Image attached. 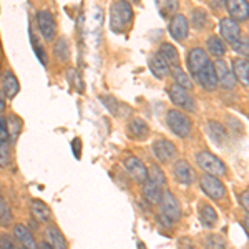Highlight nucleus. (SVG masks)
<instances>
[{
	"mask_svg": "<svg viewBox=\"0 0 249 249\" xmlns=\"http://www.w3.org/2000/svg\"><path fill=\"white\" fill-rule=\"evenodd\" d=\"M133 9L126 0H116L110 12V27L115 34H122L133 23Z\"/></svg>",
	"mask_w": 249,
	"mask_h": 249,
	"instance_id": "1",
	"label": "nucleus"
},
{
	"mask_svg": "<svg viewBox=\"0 0 249 249\" xmlns=\"http://www.w3.org/2000/svg\"><path fill=\"white\" fill-rule=\"evenodd\" d=\"M160 208H161V219L166 224L178 223V221L181 219V204H179L178 198H176L173 193L163 191Z\"/></svg>",
	"mask_w": 249,
	"mask_h": 249,
	"instance_id": "2",
	"label": "nucleus"
},
{
	"mask_svg": "<svg viewBox=\"0 0 249 249\" xmlns=\"http://www.w3.org/2000/svg\"><path fill=\"white\" fill-rule=\"evenodd\" d=\"M166 124L173 133H175L176 136H179V138H186V136L191 133V126H193L190 116H186L178 110L168 111L166 113Z\"/></svg>",
	"mask_w": 249,
	"mask_h": 249,
	"instance_id": "3",
	"label": "nucleus"
},
{
	"mask_svg": "<svg viewBox=\"0 0 249 249\" xmlns=\"http://www.w3.org/2000/svg\"><path fill=\"white\" fill-rule=\"evenodd\" d=\"M196 163L199 164L203 171H206L211 176H224L226 175V164H224L216 155L210 151H199L196 155Z\"/></svg>",
	"mask_w": 249,
	"mask_h": 249,
	"instance_id": "4",
	"label": "nucleus"
},
{
	"mask_svg": "<svg viewBox=\"0 0 249 249\" xmlns=\"http://www.w3.org/2000/svg\"><path fill=\"white\" fill-rule=\"evenodd\" d=\"M37 27L40 30V35L47 40V42H53V38L57 37V22L50 10H38L37 15Z\"/></svg>",
	"mask_w": 249,
	"mask_h": 249,
	"instance_id": "5",
	"label": "nucleus"
},
{
	"mask_svg": "<svg viewBox=\"0 0 249 249\" xmlns=\"http://www.w3.org/2000/svg\"><path fill=\"white\" fill-rule=\"evenodd\" d=\"M168 93H170V100L175 103L176 107L183 108V110H186V111H191V113H195L196 111L195 98H193V96L190 95V91L184 90L183 87L173 85V87H170Z\"/></svg>",
	"mask_w": 249,
	"mask_h": 249,
	"instance_id": "6",
	"label": "nucleus"
},
{
	"mask_svg": "<svg viewBox=\"0 0 249 249\" xmlns=\"http://www.w3.org/2000/svg\"><path fill=\"white\" fill-rule=\"evenodd\" d=\"M199 186H201L203 193L206 196H210L211 199H223L226 196V188L224 184L219 181L216 176H211V175H204L199 178Z\"/></svg>",
	"mask_w": 249,
	"mask_h": 249,
	"instance_id": "7",
	"label": "nucleus"
},
{
	"mask_svg": "<svg viewBox=\"0 0 249 249\" xmlns=\"http://www.w3.org/2000/svg\"><path fill=\"white\" fill-rule=\"evenodd\" d=\"M151 150H153L155 158L163 164L173 163V160L178 155V150H176L175 144H173L170 140H163V138L156 140L153 143V146H151Z\"/></svg>",
	"mask_w": 249,
	"mask_h": 249,
	"instance_id": "8",
	"label": "nucleus"
},
{
	"mask_svg": "<svg viewBox=\"0 0 249 249\" xmlns=\"http://www.w3.org/2000/svg\"><path fill=\"white\" fill-rule=\"evenodd\" d=\"M123 166L136 183L143 184L148 179V168L144 166V163L140 158H136V156H128L123 161Z\"/></svg>",
	"mask_w": 249,
	"mask_h": 249,
	"instance_id": "9",
	"label": "nucleus"
},
{
	"mask_svg": "<svg viewBox=\"0 0 249 249\" xmlns=\"http://www.w3.org/2000/svg\"><path fill=\"white\" fill-rule=\"evenodd\" d=\"M213 65H214L216 77H218V85H221L223 88H228V90H232V88L236 87V77L230 70L228 63L224 62L223 58H218Z\"/></svg>",
	"mask_w": 249,
	"mask_h": 249,
	"instance_id": "10",
	"label": "nucleus"
},
{
	"mask_svg": "<svg viewBox=\"0 0 249 249\" xmlns=\"http://www.w3.org/2000/svg\"><path fill=\"white\" fill-rule=\"evenodd\" d=\"M195 80L201 85L204 90L208 91H213L218 88V77H216V70H214V65L210 62L203 70H199L198 73L195 75Z\"/></svg>",
	"mask_w": 249,
	"mask_h": 249,
	"instance_id": "11",
	"label": "nucleus"
},
{
	"mask_svg": "<svg viewBox=\"0 0 249 249\" xmlns=\"http://www.w3.org/2000/svg\"><path fill=\"white\" fill-rule=\"evenodd\" d=\"M170 35L178 42H183L184 38L190 35V22L184 15L178 14L175 17H171L170 22Z\"/></svg>",
	"mask_w": 249,
	"mask_h": 249,
	"instance_id": "12",
	"label": "nucleus"
},
{
	"mask_svg": "<svg viewBox=\"0 0 249 249\" xmlns=\"http://www.w3.org/2000/svg\"><path fill=\"white\" fill-rule=\"evenodd\" d=\"M231 18L236 22H246L249 18V2L248 0H224Z\"/></svg>",
	"mask_w": 249,
	"mask_h": 249,
	"instance_id": "13",
	"label": "nucleus"
},
{
	"mask_svg": "<svg viewBox=\"0 0 249 249\" xmlns=\"http://www.w3.org/2000/svg\"><path fill=\"white\" fill-rule=\"evenodd\" d=\"M219 29H221V35H223V38L226 40L228 43H231V45H236V43L241 40V27L236 20L223 18L219 23Z\"/></svg>",
	"mask_w": 249,
	"mask_h": 249,
	"instance_id": "14",
	"label": "nucleus"
},
{
	"mask_svg": "<svg viewBox=\"0 0 249 249\" xmlns=\"http://www.w3.org/2000/svg\"><path fill=\"white\" fill-rule=\"evenodd\" d=\"M208 63H210V57H208L206 50H203V48L196 47L188 53V68H190L193 77H195L199 70H203Z\"/></svg>",
	"mask_w": 249,
	"mask_h": 249,
	"instance_id": "15",
	"label": "nucleus"
},
{
	"mask_svg": "<svg viewBox=\"0 0 249 249\" xmlns=\"http://www.w3.org/2000/svg\"><path fill=\"white\" fill-rule=\"evenodd\" d=\"M173 171H175L176 179H178L181 184H193L196 181V173L186 160H179V161H176Z\"/></svg>",
	"mask_w": 249,
	"mask_h": 249,
	"instance_id": "16",
	"label": "nucleus"
},
{
	"mask_svg": "<svg viewBox=\"0 0 249 249\" xmlns=\"http://www.w3.org/2000/svg\"><path fill=\"white\" fill-rule=\"evenodd\" d=\"M126 131L133 140H144L150 135V126H148V123L144 122L143 118L136 116V118H131L130 122H128Z\"/></svg>",
	"mask_w": 249,
	"mask_h": 249,
	"instance_id": "17",
	"label": "nucleus"
},
{
	"mask_svg": "<svg viewBox=\"0 0 249 249\" xmlns=\"http://www.w3.org/2000/svg\"><path fill=\"white\" fill-rule=\"evenodd\" d=\"M30 211H32V216H34L38 223H50V221L53 219V213L48 208V204L43 203L42 199H32Z\"/></svg>",
	"mask_w": 249,
	"mask_h": 249,
	"instance_id": "18",
	"label": "nucleus"
},
{
	"mask_svg": "<svg viewBox=\"0 0 249 249\" xmlns=\"http://www.w3.org/2000/svg\"><path fill=\"white\" fill-rule=\"evenodd\" d=\"M148 65H150V70L153 71L155 77L160 78V80L166 78L168 75L171 73V67L168 65V62L160 53H156V55H153V57H150V60H148Z\"/></svg>",
	"mask_w": 249,
	"mask_h": 249,
	"instance_id": "19",
	"label": "nucleus"
},
{
	"mask_svg": "<svg viewBox=\"0 0 249 249\" xmlns=\"http://www.w3.org/2000/svg\"><path fill=\"white\" fill-rule=\"evenodd\" d=\"M14 236H15V239H17L23 248H27V249H38L37 243H35L34 234H32L30 230L25 226V224H15V226H14Z\"/></svg>",
	"mask_w": 249,
	"mask_h": 249,
	"instance_id": "20",
	"label": "nucleus"
},
{
	"mask_svg": "<svg viewBox=\"0 0 249 249\" xmlns=\"http://www.w3.org/2000/svg\"><path fill=\"white\" fill-rule=\"evenodd\" d=\"M45 234H47V243L50 244L53 249H68L67 239H65V236H63V232L60 231L58 226H55V224H48Z\"/></svg>",
	"mask_w": 249,
	"mask_h": 249,
	"instance_id": "21",
	"label": "nucleus"
},
{
	"mask_svg": "<svg viewBox=\"0 0 249 249\" xmlns=\"http://www.w3.org/2000/svg\"><path fill=\"white\" fill-rule=\"evenodd\" d=\"M143 195H144V198H146V201H150L151 204H160L161 196H163V186L146 179V181L143 183Z\"/></svg>",
	"mask_w": 249,
	"mask_h": 249,
	"instance_id": "22",
	"label": "nucleus"
},
{
	"mask_svg": "<svg viewBox=\"0 0 249 249\" xmlns=\"http://www.w3.org/2000/svg\"><path fill=\"white\" fill-rule=\"evenodd\" d=\"M2 90L3 93H5L7 98H14L15 95L18 93L20 90V85H18V80L17 77L14 75V71L7 70L5 73H3V78H2Z\"/></svg>",
	"mask_w": 249,
	"mask_h": 249,
	"instance_id": "23",
	"label": "nucleus"
},
{
	"mask_svg": "<svg viewBox=\"0 0 249 249\" xmlns=\"http://www.w3.org/2000/svg\"><path fill=\"white\" fill-rule=\"evenodd\" d=\"M199 221L204 228H213L218 223V213L208 203H199Z\"/></svg>",
	"mask_w": 249,
	"mask_h": 249,
	"instance_id": "24",
	"label": "nucleus"
},
{
	"mask_svg": "<svg viewBox=\"0 0 249 249\" xmlns=\"http://www.w3.org/2000/svg\"><path fill=\"white\" fill-rule=\"evenodd\" d=\"M232 71H234L236 80H239L243 85H249V60L236 58L232 63Z\"/></svg>",
	"mask_w": 249,
	"mask_h": 249,
	"instance_id": "25",
	"label": "nucleus"
},
{
	"mask_svg": "<svg viewBox=\"0 0 249 249\" xmlns=\"http://www.w3.org/2000/svg\"><path fill=\"white\" fill-rule=\"evenodd\" d=\"M5 122H7V131H9V140H10V143L15 144L20 133H22V124L23 123L17 115H9L5 118Z\"/></svg>",
	"mask_w": 249,
	"mask_h": 249,
	"instance_id": "26",
	"label": "nucleus"
},
{
	"mask_svg": "<svg viewBox=\"0 0 249 249\" xmlns=\"http://www.w3.org/2000/svg\"><path fill=\"white\" fill-rule=\"evenodd\" d=\"M158 53L166 60L168 65L170 67H179V55H178V50L171 45V43H163L160 47Z\"/></svg>",
	"mask_w": 249,
	"mask_h": 249,
	"instance_id": "27",
	"label": "nucleus"
},
{
	"mask_svg": "<svg viewBox=\"0 0 249 249\" xmlns=\"http://www.w3.org/2000/svg\"><path fill=\"white\" fill-rule=\"evenodd\" d=\"M178 0H156V7L163 18H171L173 14H176L178 10Z\"/></svg>",
	"mask_w": 249,
	"mask_h": 249,
	"instance_id": "28",
	"label": "nucleus"
},
{
	"mask_svg": "<svg viewBox=\"0 0 249 249\" xmlns=\"http://www.w3.org/2000/svg\"><path fill=\"white\" fill-rule=\"evenodd\" d=\"M53 53H55V57L58 58V62H62V63H67L68 60H70V47H68V40L65 37H60L57 42H55Z\"/></svg>",
	"mask_w": 249,
	"mask_h": 249,
	"instance_id": "29",
	"label": "nucleus"
},
{
	"mask_svg": "<svg viewBox=\"0 0 249 249\" xmlns=\"http://www.w3.org/2000/svg\"><path fill=\"white\" fill-rule=\"evenodd\" d=\"M206 45H208L210 53L216 58H223L224 53H226V45H224L223 40H221L219 37H216V35H213V37L208 38Z\"/></svg>",
	"mask_w": 249,
	"mask_h": 249,
	"instance_id": "30",
	"label": "nucleus"
},
{
	"mask_svg": "<svg viewBox=\"0 0 249 249\" xmlns=\"http://www.w3.org/2000/svg\"><path fill=\"white\" fill-rule=\"evenodd\" d=\"M208 133H210L211 140L216 144H223L224 140H226V130L224 126L218 122H210L208 123Z\"/></svg>",
	"mask_w": 249,
	"mask_h": 249,
	"instance_id": "31",
	"label": "nucleus"
},
{
	"mask_svg": "<svg viewBox=\"0 0 249 249\" xmlns=\"http://www.w3.org/2000/svg\"><path fill=\"white\" fill-rule=\"evenodd\" d=\"M173 75H175V80H176V85L183 87L184 90H193V87H195V83H193V80L190 75L186 73V71H183L179 67H173Z\"/></svg>",
	"mask_w": 249,
	"mask_h": 249,
	"instance_id": "32",
	"label": "nucleus"
},
{
	"mask_svg": "<svg viewBox=\"0 0 249 249\" xmlns=\"http://www.w3.org/2000/svg\"><path fill=\"white\" fill-rule=\"evenodd\" d=\"M30 43H32V48H34V52H35V55H37V58L40 60V63H42L43 67H47L48 65V57H47V52H45V48H43L42 45H40V42H38V38L35 37V34L30 30Z\"/></svg>",
	"mask_w": 249,
	"mask_h": 249,
	"instance_id": "33",
	"label": "nucleus"
},
{
	"mask_svg": "<svg viewBox=\"0 0 249 249\" xmlns=\"http://www.w3.org/2000/svg\"><path fill=\"white\" fill-rule=\"evenodd\" d=\"M204 248L206 249H226V239L223 236L211 232L204 238Z\"/></svg>",
	"mask_w": 249,
	"mask_h": 249,
	"instance_id": "34",
	"label": "nucleus"
},
{
	"mask_svg": "<svg viewBox=\"0 0 249 249\" xmlns=\"http://www.w3.org/2000/svg\"><path fill=\"white\" fill-rule=\"evenodd\" d=\"M191 20H193V25H195V29L203 30V29H206L208 22H210V17H208V14L203 9H195V10H193Z\"/></svg>",
	"mask_w": 249,
	"mask_h": 249,
	"instance_id": "35",
	"label": "nucleus"
},
{
	"mask_svg": "<svg viewBox=\"0 0 249 249\" xmlns=\"http://www.w3.org/2000/svg\"><path fill=\"white\" fill-rule=\"evenodd\" d=\"M10 161H12L10 142L9 140H0V168L9 166Z\"/></svg>",
	"mask_w": 249,
	"mask_h": 249,
	"instance_id": "36",
	"label": "nucleus"
},
{
	"mask_svg": "<svg viewBox=\"0 0 249 249\" xmlns=\"http://www.w3.org/2000/svg\"><path fill=\"white\" fill-rule=\"evenodd\" d=\"M148 179L160 184V186H163V188H164V184H166V178H164L163 170H160V166H156V164L148 168Z\"/></svg>",
	"mask_w": 249,
	"mask_h": 249,
	"instance_id": "37",
	"label": "nucleus"
},
{
	"mask_svg": "<svg viewBox=\"0 0 249 249\" xmlns=\"http://www.w3.org/2000/svg\"><path fill=\"white\" fill-rule=\"evenodd\" d=\"M12 219H14V214H12L9 204L3 201V199H0V226H3V228L10 226Z\"/></svg>",
	"mask_w": 249,
	"mask_h": 249,
	"instance_id": "38",
	"label": "nucleus"
},
{
	"mask_svg": "<svg viewBox=\"0 0 249 249\" xmlns=\"http://www.w3.org/2000/svg\"><path fill=\"white\" fill-rule=\"evenodd\" d=\"M100 100H102V103L105 105V108L113 116L118 113V102H116V98H113L111 95H103V96H100Z\"/></svg>",
	"mask_w": 249,
	"mask_h": 249,
	"instance_id": "39",
	"label": "nucleus"
},
{
	"mask_svg": "<svg viewBox=\"0 0 249 249\" xmlns=\"http://www.w3.org/2000/svg\"><path fill=\"white\" fill-rule=\"evenodd\" d=\"M0 249H18L17 241L14 239V236L7 234V232H2L0 234Z\"/></svg>",
	"mask_w": 249,
	"mask_h": 249,
	"instance_id": "40",
	"label": "nucleus"
},
{
	"mask_svg": "<svg viewBox=\"0 0 249 249\" xmlns=\"http://www.w3.org/2000/svg\"><path fill=\"white\" fill-rule=\"evenodd\" d=\"M236 52H239L241 55H248L249 57V38H241L236 45H232Z\"/></svg>",
	"mask_w": 249,
	"mask_h": 249,
	"instance_id": "41",
	"label": "nucleus"
},
{
	"mask_svg": "<svg viewBox=\"0 0 249 249\" xmlns=\"http://www.w3.org/2000/svg\"><path fill=\"white\" fill-rule=\"evenodd\" d=\"M71 150H73L75 158L80 160V156H82V142H80L78 138H75L73 142H71Z\"/></svg>",
	"mask_w": 249,
	"mask_h": 249,
	"instance_id": "42",
	"label": "nucleus"
},
{
	"mask_svg": "<svg viewBox=\"0 0 249 249\" xmlns=\"http://www.w3.org/2000/svg\"><path fill=\"white\" fill-rule=\"evenodd\" d=\"M239 201L241 204H243V208L248 211V214H249V191H243L239 195Z\"/></svg>",
	"mask_w": 249,
	"mask_h": 249,
	"instance_id": "43",
	"label": "nucleus"
},
{
	"mask_svg": "<svg viewBox=\"0 0 249 249\" xmlns=\"http://www.w3.org/2000/svg\"><path fill=\"white\" fill-rule=\"evenodd\" d=\"M3 111H5V98H3V95L0 93V116H2Z\"/></svg>",
	"mask_w": 249,
	"mask_h": 249,
	"instance_id": "44",
	"label": "nucleus"
},
{
	"mask_svg": "<svg viewBox=\"0 0 249 249\" xmlns=\"http://www.w3.org/2000/svg\"><path fill=\"white\" fill-rule=\"evenodd\" d=\"M243 226H244V230H246L248 236H249V214L246 216V218L243 219Z\"/></svg>",
	"mask_w": 249,
	"mask_h": 249,
	"instance_id": "45",
	"label": "nucleus"
},
{
	"mask_svg": "<svg viewBox=\"0 0 249 249\" xmlns=\"http://www.w3.org/2000/svg\"><path fill=\"white\" fill-rule=\"evenodd\" d=\"M38 249H53V248H52L48 243H40L38 244Z\"/></svg>",
	"mask_w": 249,
	"mask_h": 249,
	"instance_id": "46",
	"label": "nucleus"
},
{
	"mask_svg": "<svg viewBox=\"0 0 249 249\" xmlns=\"http://www.w3.org/2000/svg\"><path fill=\"white\" fill-rule=\"evenodd\" d=\"M126 2H133V3H136V2H140V0H126Z\"/></svg>",
	"mask_w": 249,
	"mask_h": 249,
	"instance_id": "47",
	"label": "nucleus"
},
{
	"mask_svg": "<svg viewBox=\"0 0 249 249\" xmlns=\"http://www.w3.org/2000/svg\"><path fill=\"white\" fill-rule=\"evenodd\" d=\"M22 249H27V248H22Z\"/></svg>",
	"mask_w": 249,
	"mask_h": 249,
	"instance_id": "48",
	"label": "nucleus"
}]
</instances>
